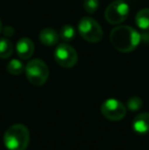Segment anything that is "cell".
Instances as JSON below:
<instances>
[{
  "label": "cell",
  "instance_id": "cell-17",
  "mask_svg": "<svg viewBox=\"0 0 149 150\" xmlns=\"http://www.w3.org/2000/svg\"><path fill=\"white\" fill-rule=\"evenodd\" d=\"M3 34L6 36V37H11L14 34V29L12 28L11 26H7L3 29Z\"/></svg>",
  "mask_w": 149,
  "mask_h": 150
},
{
  "label": "cell",
  "instance_id": "cell-11",
  "mask_svg": "<svg viewBox=\"0 0 149 150\" xmlns=\"http://www.w3.org/2000/svg\"><path fill=\"white\" fill-rule=\"evenodd\" d=\"M136 25L142 30L149 29V8H143L139 10L135 18Z\"/></svg>",
  "mask_w": 149,
  "mask_h": 150
},
{
  "label": "cell",
  "instance_id": "cell-15",
  "mask_svg": "<svg viewBox=\"0 0 149 150\" xmlns=\"http://www.w3.org/2000/svg\"><path fill=\"white\" fill-rule=\"evenodd\" d=\"M128 109L131 111H137L142 107V100L139 97H132L127 102Z\"/></svg>",
  "mask_w": 149,
  "mask_h": 150
},
{
  "label": "cell",
  "instance_id": "cell-9",
  "mask_svg": "<svg viewBox=\"0 0 149 150\" xmlns=\"http://www.w3.org/2000/svg\"><path fill=\"white\" fill-rule=\"evenodd\" d=\"M133 130L138 134H147L149 132V112H141L132 122Z\"/></svg>",
  "mask_w": 149,
  "mask_h": 150
},
{
  "label": "cell",
  "instance_id": "cell-18",
  "mask_svg": "<svg viewBox=\"0 0 149 150\" xmlns=\"http://www.w3.org/2000/svg\"><path fill=\"white\" fill-rule=\"evenodd\" d=\"M2 31V23H1V20H0V33Z\"/></svg>",
  "mask_w": 149,
  "mask_h": 150
},
{
  "label": "cell",
  "instance_id": "cell-5",
  "mask_svg": "<svg viewBox=\"0 0 149 150\" xmlns=\"http://www.w3.org/2000/svg\"><path fill=\"white\" fill-rule=\"evenodd\" d=\"M130 13L129 4L124 0H115L112 2L105 9V20L112 25L121 24L127 20Z\"/></svg>",
  "mask_w": 149,
  "mask_h": 150
},
{
  "label": "cell",
  "instance_id": "cell-12",
  "mask_svg": "<svg viewBox=\"0 0 149 150\" xmlns=\"http://www.w3.org/2000/svg\"><path fill=\"white\" fill-rule=\"evenodd\" d=\"M13 52V45L6 38H0V58L5 59L11 56Z\"/></svg>",
  "mask_w": 149,
  "mask_h": 150
},
{
  "label": "cell",
  "instance_id": "cell-4",
  "mask_svg": "<svg viewBox=\"0 0 149 150\" xmlns=\"http://www.w3.org/2000/svg\"><path fill=\"white\" fill-rule=\"evenodd\" d=\"M26 76L29 82L35 86H42L49 77V69L43 60L33 59L26 65Z\"/></svg>",
  "mask_w": 149,
  "mask_h": 150
},
{
  "label": "cell",
  "instance_id": "cell-13",
  "mask_svg": "<svg viewBox=\"0 0 149 150\" xmlns=\"http://www.w3.org/2000/svg\"><path fill=\"white\" fill-rule=\"evenodd\" d=\"M59 37L62 39V41L68 43L72 42L76 38V30L72 25H64L61 27L59 31Z\"/></svg>",
  "mask_w": 149,
  "mask_h": 150
},
{
  "label": "cell",
  "instance_id": "cell-1",
  "mask_svg": "<svg viewBox=\"0 0 149 150\" xmlns=\"http://www.w3.org/2000/svg\"><path fill=\"white\" fill-rule=\"evenodd\" d=\"M141 35L134 28L129 26H117L110 33V42L119 52L128 53L138 47Z\"/></svg>",
  "mask_w": 149,
  "mask_h": 150
},
{
  "label": "cell",
  "instance_id": "cell-7",
  "mask_svg": "<svg viewBox=\"0 0 149 150\" xmlns=\"http://www.w3.org/2000/svg\"><path fill=\"white\" fill-rule=\"evenodd\" d=\"M101 112L107 120L112 122L123 120L126 117L127 109L126 106L119 100L114 98H109L105 100L101 105Z\"/></svg>",
  "mask_w": 149,
  "mask_h": 150
},
{
  "label": "cell",
  "instance_id": "cell-14",
  "mask_svg": "<svg viewBox=\"0 0 149 150\" xmlns=\"http://www.w3.org/2000/svg\"><path fill=\"white\" fill-rule=\"evenodd\" d=\"M25 65L18 59H11L7 63V71L13 76H18L24 71Z\"/></svg>",
  "mask_w": 149,
  "mask_h": 150
},
{
  "label": "cell",
  "instance_id": "cell-2",
  "mask_svg": "<svg viewBox=\"0 0 149 150\" xmlns=\"http://www.w3.org/2000/svg\"><path fill=\"white\" fill-rule=\"evenodd\" d=\"M4 145L8 150H26L30 142V133L25 125L16 124L5 131Z\"/></svg>",
  "mask_w": 149,
  "mask_h": 150
},
{
  "label": "cell",
  "instance_id": "cell-10",
  "mask_svg": "<svg viewBox=\"0 0 149 150\" xmlns=\"http://www.w3.org/2000/svg\"><path fill=\"white\" fill-rule=\"evenodd\" d=\"M39 40L42 44L46 46H53L58 43L59 34L51 28L43 29L39 34Z\"/></svg>",
  "mask_w": 149,
  "mask_h": 150
},
{
  "label": "cell",
  "instance_id": "cell-16",
  "mask_svg": "<svg viewBox=\"0 0 149 150\" xmlns=\"http://www.w3.org/2000/svg\"><path fill=\"white\" fill-rule=\"evenodd\" d=\"M99 7L98 0H84V8L88 13H94Z\"/></svg>",
  "mask_w": 149,
  "mask_h": 150
},
{
  "label": "cell",
  "instance_id": "cell-6",
  "mask_svg": "<svg viewBox=\"0 0 149 150\" xmlns=\"http://www.w3.org/2000/svg\"><path fill=\"white\" fill-rule=\"evenodd\" d=\"M55 61L62 67L71 69L75 67L78 61V53L73 46L68 43H60L56 46L54 51Z\"/></svg>",
  "mask_w": 149,
  "mask_h": 150
},
{
  "label": "cell",
  "instance_id": "cell-8",
  "mask_svg": "<svg viewBox=\"0 0 149 150\" xmlns=\"http://www.w3.org/2000/svg\"><path fill=\"white\" fill-rule=\"evenodd\" d=\"M16 54L22 59H29L33 55L35 50V45L33 41L29 38H20L16 45Z\"/></svg>",
  "mask_w": 149,
  "mask_h": 150
},
{
  "label": "cell",
  "instance_id": "cell-3",
  "mask_svg": "<svg viewBox=\"0 0 149 150\" xmlns=\"http://www.w3.org/2000/svg\"><path fill=\"white\" fill-rule=\"evenodd\" d=\"M78 31L81 37L89 43H97L103 37V31L100 25L89 16L81 18L78 25Z\"/></svg>",
  "mask_w": 149,
  "mask_h": 150
}]
</instances>
